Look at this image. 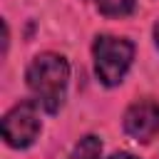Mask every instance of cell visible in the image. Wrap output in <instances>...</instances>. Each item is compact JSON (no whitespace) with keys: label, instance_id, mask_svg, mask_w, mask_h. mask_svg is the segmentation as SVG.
<instances>
[{"label":"cell","instance_id":"obj_1","mask_svg":"<svg viewBox=\"0 0 159 159\" xmlns=\"http://www.w3.org/2000/svg\"><path fill=\"white\" fill-rule=\"evenodd\" d=\"M27 87L47 114L60 112L67 97V82H70V62L57 52H42L37 55L27 67Z\"/></svg>","mask_w":159,"mask_h":159},{"label":"cell","instance_id":"obj_2","mask_svg":"<svg viewBox=\"0 0 159 159\" xmlns=\"http://www.w3.org/2000/svg\"><path fill=\"white\" fill-rule=\"evenodd\" d=\"M92 57H94V72H97L99 82L104 87H114L124 80L127 70L132 67L134 42L127 37L99 35V37H94Z\"/></svg>","mask_w":159,"mask_h":159},{"label":"cell","instance_id":"obj_3","mask_svg":"<svg viewBox=\"0 0 159 159\" xmlns=\"http://www.w3.org/2000/svg\"><path fill=\"white\" fill-rule=\"evenodd\" d=\"M0 129H2V139L15 147V149H25L30 147L42 124H40V114H37V102L35 99H25L20 104H15L0 122Z\"/></svg>","mask_w":159,"mask_h":159},{"label":"cell","instance_id":"obj_4","mask_svg":"<svg viewBox=\"0 0 159 159\" xmlns=\"http://www.w3.org/2000/svg\"><path fill=\"white\" fill-rule=\"evenodd\" d=\"M124 132L134 142H152L159 132V104L154 99H139L127 107L124 112Z\"/></svg>","mask_w":159,"mask_h":159},{"label":"cell","instance_id":"obj_5","mask_svg":"<svg viewBox=\"0 0 159 159\" xmlns=\"http://www.w3.org/2000/svg\"><path fill=\"white\" fill-rule=\"evenodd\" d=\"M99 157H102V139L97 134H87L75 144L67 159H99Z\"/></svg>","mask_w":159,"mask_h":159},{"label":"cell","instance_id":"obj_6","mask_svg":"<svg viewBox=\"0 0 159 159\" xmlns=\"http://www.w3.org/2000/svg\"><path fill=\"white\" fill-rule=\"evenodd\" d=\"M94 2L104 17H127L134 12L137 5V0H94Z\"/></svg>","mask_w":159,"mask_h":159},{"label":"cell","instance_id":"obj_7","mask_svg":"<svg viewBox=\"0 0 159 159\" xmlns=\"http://www.w3.org/2000/svg\"><path fill=\"white\" fill-rule=\"evenodd\" d=\"M109 159H139V157H134V154H129V152H114Z\"/></svg>","mask_w":159,"mask_h":159},{"label":"cell","instance_id":"obj_8","mask_svg":"<svg viewBox=\"0 0 159 159\" xmlns=\"http://www.w3.org/2000/svg\"><path fill=\"white\" fill-rule=\"evenodd\" d=\"M154 42H157V47H159V20H157V25H154Z\"/></svg>","mask_w":159,"mask_h":159},{"label":"cell","instance_id":"obj_9","mask_svg":"<svg viewBox=\"0 0 159 159\" xmlns=\"http://www.w3.org/2000/svg\"><path fill=\"white\" fill-rule=\"evenodd\" d=\"M157 159H159V157H157Z\"/></svg>","mask_w":159,"mask_h":159}]
</instances>
